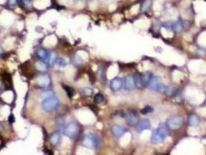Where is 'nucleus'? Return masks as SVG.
I'll return each instance as SVG.
<instances>
[{
	"mask_svg": "<svg viewBox=\"0 0 206 155\" xmlns=\"http://www.w3.org/2000/svg\"><path fill=\"white\" fill-rule=\"evenodd\" d=\"M126 131V130L124 128H122V127H119V126H114V127H112V132L114 134V136H116V137H121L122 135L124 134Z\"/></svg>",
	"mask_w": 206,
	"mask_h": 155,
	"instance_id": "9b49d317",
	"label": "nucleus"
},
{
	"mask_svg": "<svg viewBox=\"0 0 206 155\" xmlns=\"http://www.w3.org/2000/svg\"><path fill=\"white\" fill-rule=\"evenodd\" d=\"M167 124L168 128L172 130H176L183 126L184 119L179 116H174L169 118Z\"/></svg>",
	"mask_w": 206,
	"mask_h": 155,
	"instance_id": "20e7f679",
	"label": "nucleus"
},
{
	"mask_svg": "<svg viewBox=\"0 0 206 155\" xmlns=\"http://www.w3.org/2000/svg\"><path fill=\"white\" fill-rule=\"evenodd\" d=\"M10 5H12V6H13V5H16V0H10Z\"/></svg>",
	"mask_w": 206,
	"mask_h": 155,
	"instance_id": "c756f323",
	"label": "nucleus"
},
{
	"mask_svg": "<svg viewBox=\"0 0 206 155\" xmlns=\"http://www.w3.org/2000/svg\"><path fill=\"white\" fill-rule=\"evenodd\" d=\"M150 5H151L150 1H149V0H147V1L144 2V4H143V10H148V9L150 8Z\"/></svg>",
	"mask_w": 206,
	"mask_h": 155,
	"instance_id": "a878e982",
	"label": "nucleus"
},
{
	"mask_svg": "<svg viewBox=\"0 0 206 155\" xmlns=\"http://www.w3.org/2000/svg\"><path fill=\"white\" fill-rule=\"evenodd\" d=\"M83 144L86 148H92V149H97L100 145L99 137L94 133H90L87 135L83 140Z\"/></svg>",
	"mask_w": 206,
	"mask_h": 155,
	"instance_id": "f03ea898",
	"label": "nucleus"
},
{
	"mask_svg": "<svg viewBox=\"0 0 206 155\" xmlns=\"http://www.w3.org/2000/svg\"><path fill=\"white\" fill-rule=\"evenodd\" d=\"M36 54H37V56H38L40 59L44 60V61H47V59L49 58V54H48V52L45 49H43V48L39 49L38 51H37V52H36Z\"/></svg>",
	"mask_w": 206,
	"mask_h": 155,
	"instance_id": "4468645a",
	"label": "nucleus"
},
{
	"mask_svg": "<svg viewBox=\"0 0 206 155\" xmlns=\"http://www.w3.org/2000/svg\"><path fill=\"white\" fill-rule=\"evenodd\" d=\"M104 101V96L102 93H97L94 97V102L96 103H102Z\"/></svg>",
	"mask_w": 206,
	"mask_h": 155,
	"instance_id": "a211bd4d",
	"label": "nucleus"
},
{
	"mask_svg": "<svg viewBox=\"0 0 206 155\" xmlns=\"http://www.w3.org/2000/svg\"><path fill=\"white\" fill-rule=\"evenodd\" d=\"M50 141L53 145H58L61 141V134L59 133H54L50 136Z\"/></svg>",
	"mask_w": 206,
	"mask_h": 155,
	"instance_id": "f8f14e48",
	"label": "nucleus"
},
{
	"mask_svg": "<svg viewBox=\"0 0 206 155\" xmlns=\"http://www.w3.org/2000/svg\"><path fill=\"white\" fill-rule=\"evenodd\" d=\"M135 78L132 75H128L125 78L124 88L126 90H132L135 87Z\"/></svg>",
	"mask_w": 206,
	"mask_h": 155,
	"instance_id": "6e6552de",
	"label": "nucleus"
},
{
	"mask_svg": "<svg viewBox=\"0 0 206 155\" xmlns=\"http://www.w3.org/2000/svg\"><path fill=\"white\" fill-rule=\"evenodd\" d=\"M173 29L177 33H179L182 31V23L181 22V19H178L177 22L173 23Z\"/></svg>",
	"mask_w": 206,
	"mask_h": 155,
	"instance_id": "2eb2a0df",
	"label": "nucleus"
},
{
	"mask_svg": "<svg viewBox=\"0 0 206 155\" xmlns=\"http://www.w3.org/2000/svg\"><path fill=\"white\" fill-rule=\"evenodd\" d=\"M63 87H64V89L65 92H66V93H67V95H68L70 98H71V97L73 96L74 93H75L74 89H73L71 87H70V86H67V85H64Z\"/></svg>",
	"mask_w": 206,
	"mask_h": 155,
	"instance_id": "6ab92c4d",
	"label": "nucleus"
},
{
	"mask_svg": "<svg viewBox=\"0 0 206 155\" xmlns=\"http://www.w3.org/2000/svg\"><path fill=\"white\" fill-rule=\"evenodd\" d=\"M153 108L152 107H150V106H146L145 108H143V110H141V113L142 114H147V113H151V112H153Z\"/></svg>",
	"mask_w": 206,
	"mask_h": 155,
	"instance_id": "5701e85b",
	"label": "nucleus"
},
{
	"mask_svg": "<svg viewBox=\"0 0 206 155\" xmlns=\"http://www.w3.org/2000/svg\"><path fill=\"white\" fill-rule=\"evenodd\" d=\"M2 53V49L1 48V47H0V54H1Z\"/></svg>",
	"mask_w": 206,
	"mask_h": 155,
	"instance_id": "2f4dec72",
	"label": "nucleus"
},
{
	"mask_svg": "<svg viewBox=\"0 0 206 155\" xmlns=\"http://www.w3.org/2000/svg\"><path fill=\"white\" fill-rule=\"evenodd\" d=\"M36 67L37 69H39L40 71H44L46 70V65L44 64L43 62H37L36 64Z\"/></svg>",
	"mask_w": 206,
	"mask_h": 155,
	"instance_id": "b1692460",
	"label": "nucleus"
},
{
	"mask_svg": "<svg viewBox=\"0 0 206 155\" xmlns=\"http://www.w3.org/2000/svg\"><path fill=\"white\" fill-rule=\"evenodd\" d=\"M82 62H83V61H82V59L80 58V57H78V56H75V59H74V63H75V64L78 65V64H82Z\"/></svg>",
	"mask_w": 206,
	"mask_h": 155,
	"instance_id": "bb28decb",
	"label": "nucleus"
},
{
	"mask_svg": "<svg viewBox=\"0 0 206 155\" xmlns=\"http://www.w3.org/2000/svg\"><path fill=\"white\" fill-rule=\"evenodd\" d=\"M59 104V101L56 97L52 96L44 100L42 103V108L45 112H51L57 109Z\"/></svg>",
	"mask_w": 206,
	"mask_h": 155,
	"instance_id": "7ed1b4c3",
	"label": "nucleus"
},
{
	"mask_svg": "<svg viewBox=\"0 0 206 155\" xmlns=\"http://www.w3.org/2000/svg\"><path fill=\"white\" fill-rule=\"evenodd\" d=\"M168 135V130L165 126L160 125L158 128L153 133L151 136L150 141L153 144H158L162 143Z\"/></svg>",
	"mask_w": 206,
	"mask_h": 155,
	"instance_id": "f257e3e1",
	"label": "nucleus"
},
{
	"mask_svg": "<svg viewBox=\"0 0 206 155\" xmlns=\"http://www.w3.org/2000/svg\"><path fill=\"white\" fill-rule=\"evenodd\" d=\"M122 80L119 78H115L111 81L110 87L113 91H118L122 88Z\"/></svg>",
	"mask_w": 206,
	"mask_h": 155,
	"instance_id": "1a4fd4ad",
	"label": "nucleus"
},
{
	"mask_svg": "<svg viewBox=\"0 0 206 155\" xmlns=\"http://www.w3.org/2000/svg\"><path fill=\"white\" fill-rule=\"evenodd\" d=\"M64 133L70 138H75L79 133V127L77 125V123H70L67 126H65Z\"/></svg>",
	"mask_w": 206,
	"mask_h": 155,
	"instance_id": "39448f33",
	"label": "nucleus"
},
{
	"mask_svg": "<svg viewBox=\"0 0 206 155\" xmlns=\"http://www.w3.org/2000/svg\"><path fill=\"white\" fill-rule=\"evenodd\" d=\"M164 92L167 95H171L174 92V89L171 86H167L164 89Z\"/></svg>",
	"mask_w": 206,
	"mask_h": 155,
	"instance_id": "4be33fe9",
	"label": "nucleus"
},
{
	"mask_svg": "<svg viewBox=\"0 0 206 155\" xmlns=\"http://www.w3.org/2000/svg\"><path fill=\"white\" fill-rule=\"evenodd\" d=\"M126 123L130 126H135L139 123V116L135 110H130L126 116Z\"/></svg>",
	"mask_w": 206,
	"mask_h": 155,
	"instance_id": "423d86ee",
	"label": "nucleus"
},
{
	"mask_svg": "<svg viewBox=\"0 0 206 155\" xmlns=\"http://www.w3.org/2000/svg\"><path fill=\"white\" fill-rule=\"evenodd\" d=\"M15 117H14V116L13 115V114H11V115L10 116V117H9V121H10V123H13L14 122H15Z\"/></svg>",
	"mask_w": 206,
	"mask_h": 155,
	"instance_id": "c85d7f7f",
	"label": "nucleus"
},
{
	"mask_svg": "<svg viewBox=\"0 0 206 155\" xmlns=\"http://www.w3.org/2000/svg\"><path fill=\"white\" fill-rule=\"evenodd\" d=\"M164 27H166L167 29L173 28V23L171 22H166L165 23H164Z\"/></svg>",
	"mask_w": 206,
	"mask_h": 155,
	"instance_id": "cd10ccee",
	"label": "nucleus"
},
{
	"mask_svg": "<svg viewBox=\"0 0 206 155\" xmlns=\"http://www.w3.org/2000/svg\"><path fill=\"white\" fill-rule=\"evenodd\" d=\"M57 66L60 67V68H64L66 66V61L64 58H57L55 61V64Z\"/></svg>",
	"mask_w": 206,
	"mask_h": 155,
	"instance_id": "412c9836",
	"label": "nucleus"
},
{
	"mask_svg": "<svg viewBox=\"0 0 206 155\" xmlns=\"http://www.w3.org/2000/svg\"><path fill=\"white\" fill-rule=\"evenodd\" d=\"M56 124L59 129H63V130L65 128V121L64 119L62 117H58L56 119Z\"/></svg>",
	"mask_w": 206,
	"mask_h": 155,
	"instance_id": "dca6fc26",
	"label": "nucleus"
},
{
	"mask_svg": "<svg viewBox=\"0 0 206 155\" xmlns=\"http://www.w3.org/2000/svg\"><path fill=\"white\" fill-rule=\"evenodd\" d=\"M57 57L56 54L54 53V52H52V53L50 54V57H49V60H48V62H49L50 66H52V65H53V64H55V61L56 60H57Z\"/></svg>",
	"mask_w": 206,
	"mask_h": 155,
	"instance_id": "aec40b11",
	"label": "nucleus"
},
{
	"mask_svg": "<svg viewBox=\"0 0 206 155\" xmlns=\"http://www.w3.org/2000/svg\"><path fill=\"white\" fill-rule=\"evenodd\" d=\"M150 128V123L148 119H143L137 123V130L139 132H142L146 130H149Z\"/></svg>",
	"mask_w": 206,
	"mask_h": 155,
	"instance_id": "9d476101",
	"label": "nucleus"
},
{
	"mask_svg": "<svg viewBox=\"0 0 206 155\" xmlns=\"http://www.w3.org/2000/svg\"><path fill=\"white\" fill-rule=\"evenodd\" d=\"M200 123V118L195 114H191L188 118V124L191 127H195Z\"/></svg>",
	"mask_w": 206,
	"mask_h": 155,
	"instance_id": "ddd939ff",
	"label": "nucleus"
},
{
	"mask_svg": "<svg viewBox=\"0 0 206 155\" xmlns=\"http://www.w3.org/2000/svg\"><path fill=\"white\" fill-rule=\"evenodd\" d=\"M53 95H54L53 92L51 91V90H48V91L42 92V94H41V98H42V99L45 100V99H47V98H50V97L53 96Z\"/></svg>",
	"mask_w": 206,
	"mask_h": 155,
	"instance_id": "f3484780",
	"label": "nucleus"
},
{
	"mask_svg": "<svg viewBox=\"0 0 206 155\" xmlns=\"http://www.w3.org/2000/svg\"><path fill=\"white\" fill-rule=\"evenodd\" d=\"M82 92H83V93L85 95H88V96H89V95H91L92 94V90L91 89H89V88H84V89H82Z\"/></svg>",
	"mask_w": 206,
	"mask_h": 155,
	"instance_id": "393cba45",
	"label": "nucleus"
},
{
	"mask_svg": "<svg viewBox=\"0 0 206 155\" xmlns=\"http://www.w3.org/2000/svg\"><path fill=\"white\" fill-rule=\"evenodd\" d=\"M149 88L153 91L159 90L161 87V82L158 77H152L149 81Z\"/></svg>",
	"mask_w": 206,
	"mask_h": 155,
	"instance_id": "0eeeda50",
	"label": "nucleus"
},
{
	"mask_svg": "<svg viewBox=\"0 0 206 155\" xmlns=\"http://www.w3.org/2000/svg\"><path fill=\"white\" fill-rule=\"evenodd\" d=\"M22 1H23V2H24V3H28V2H30V0H22Z\"/></svg>",
	"mask_w": 206,
	"mask_h": 155,
	"instance_id": "7c9ffc66",
	"label": "nucleus"
}]
</instances>
